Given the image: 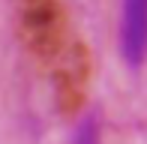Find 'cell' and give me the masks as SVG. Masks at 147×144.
<instances>
[{
	"instance_id": "cell-2",
	"label": "cell",
	"mask_w": 147,
	"mask_h": 144,
	"mask_svg": "<svg viewBox=\"0 0 147 144\" xmlns=\"http://www.w3.org/2000/svg\"><path fill=\"white\" fill-rule=\"evenodd\" d=\"M75 144H99V126L93 117H87V120L81 123V129H78L75 135Z\"/></svg>"
},
{
	"instance_id": "cell-1",
	"label": "cell",
	"mask_w": 147,
	"mask_h": 144,
	"mask_svg": "<svg viewBox=\"0 0 147 144\" xmlns=\"http://www.w3.org/2000/svg\"><path fill=\"white\" fill-rule=\"evenodd\" d=\"M120 51L129 66H141L147 57V0H123L120 12Z\"/></svg>"
}]
</instances>
